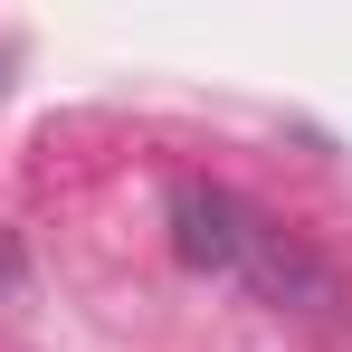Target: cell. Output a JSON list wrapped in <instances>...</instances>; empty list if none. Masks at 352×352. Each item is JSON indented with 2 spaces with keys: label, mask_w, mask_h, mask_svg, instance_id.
Returning <instances> with one entry per match:
<instances>
[{
  "label": "cell",
  "mask_w": 352,
  "mask_h": 352,
  "mask_svg": "<svg viewBox=\"0 0 352 352\" xmlns=\"http://www.w3.org/2000/svg\"><path fill=\"white\" fill-rule=\"evenodd\" d=\"M10 286H19V238L0 229V295H10Z\"/></svg>",
  "instance_id": "1"
}]
</instances>
